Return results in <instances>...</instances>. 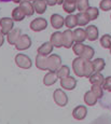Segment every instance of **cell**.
<instances>
[{"label":"cell","mask_w":111,"mask_h":124,"mask_svg":"<svg viewBox=\"0 0 111 124\" xmlns=\"http://www.w3.org/2000/svg\"><path fill=\"white\" fill-rule=\"evenodd\" d=\"M72 68H74V73L78 77H85L89 78L94 73L93 65L89 62V59H85L83 57H77L72 62Z\"/></svg>","instance_id":"obj_1"},{"label":"cell","mask_w":111,"mask_h":124,"mask_svg":"<svg viewBox=\"0 0 111 124\" xmlns=\"http://www.w3.org/2000/svg\"><path fill=\"white\" fill-rule=\"evenodd\" d=\"M53 98L54 101H55L56 105L60 107H64L68 104V96L66 95V93L64 91L57 89L54 91V94H53Z\"/></svg>","instance_id":"obj_2"},{"label":"cell","mask_w":111,"mask_h":124,"mask_svg":"<svg viewBox=\"0 0 111 124\" xmlns=\"http://www.w3.org/2000/svg\"><path fill=\"white\" fill-rule=\"evenodd\" d=\"M15 64L23 69H29L32 66L31 59L25 54H17L15 56Z\"/></svg>","instance_id":"obj_3"},{"label":"cell","mask_w":111,"mask_h":124,"mask_svg":"<svg viewBox=\"0 0 111 124\" xmlns=\"http://www.w3.org/2000/svg\"><path fill=\"white\" fill-rule=\"evenodd\" d=\"M31 45V39L29 38L28 35H22L20 37V39L17 40V42L15 43V49L18 51H24L30 47Z\"/></svg>","instance_id":"obj_4"},{"label":"cell","mask_w":111,"mask_h":124,"mask_svg":"<svg viewBox=\"0 0 111 124\" xmlns=\"http://www.w3.org/2000/svg\"><path fill=\"white\" fill-rule=\"evenodd\" d=\"M62 66V58L57 55V54H53V55L48 57V67L49 70L56 71L58 68Z\"/></svg>","instance_id":"obj_5"},{"label":"cell","mask_w":111,"mask_h":124,"mask_svg":"<svg viewBox=\"0 0 111 124\" xmlns=\"http://www.w3.org/2000/svg\"><path fill=\"white\" fill-rule=\"evenodd\" d=\"M14 20L10 17H2L0 20V27H1V32L3 35H8L11 30L13 29Z\"/></svg>","instance_id":"obj_6"},{"label":"cell","mask_w":111,"mask_h":124,"mask_svg":"<svg viewBox=\"0 0 111 124\" xmlns=\"http://www.w3.org/2000/svg\"><path fill=\"white\" fill-rule=\"evenodd\" d=\"M46 26H48V23H46V21L44 20V18L38 17V18H35V20L30 23L29 27L32 31L38 32V31H41V30H44L46 28Z\"/></svg>","instance_id":"obj_7"},{"label":"cell","mask_w":111,"mask_h":124,"mask_svg":"<svg viewBox=\"0 0 111 124\" xmlns=\"http://www.w3.org/2000/svg\"><path fill=\"white\" fill-rule=\"evenodd\" d=\"M60 85H62L63 89H65L67 91H72L77 86V81H75L74 78L68 76V77L60 79Z\"/></svg>","instance_id":"obj_8"},{"label":"cell","mask_w":111,"mask_h":124,"mask_svg":"<svg viewBox=\"0 0 111 124\" xmlns=\"http://www.w3.org/2000/svg\"><path fill=\"white\" fill-rule=\"evenodd\" d=\"M72 43H74V35H72V30H70L69 28L63 32V46L69 49L72 46Z\"/></svg>","instance_id":"obj_9"},{"label":"cell","mask_w":111,"mask_h":124,"mask_svg":"<svg viewBox=\"0 0 111 124\" xmlns=\"http://www.w3.org/2000/svg\"><path fill=\"white\" fill-rule=\"evenodd\" d=\"M51 25L55 29H60L65 25V18L59 14H53L51 16Z\"/></svg>","instance_id":"obj_10"},{"label":"cell","mask_w":111,"mask_h":124,"mask_svg":"<svg viewBox=\"0 0 111 124\" xmlns=\"http://www.w3.org/2000/svg\"><path fill=\"white\" fill-rule=\"evenodd\" d=\"M87 114V109L84 106H77L72 111V116L75 120H83Z\"/></svg>","instance_id":"obj_11"},{"label":"cell","mask_w":111,"mask_h":124,"mask_svg":"<svg viewBox=\"0 0 111 124\" xmlns=\"http://www.w3.org/2000/svg\"><path fill=\"white\" fill-rule=\"evenodd\" d=\"M57 79H58V77H57L56 71L49 70V72L46 73L43 78V83L46 85V86H51V85H53L54 83L57 81Z\"/></svg>","instance_id":"obj_12"},{"label":"cell","mask_w":111,"mask_h":124,"mask_svg":"<svg viewBox=\"0 0 111 124\" xmlns=\"http://www.w3.org/2000/svg\"><path fill=\"white\" fill-rule=\"evenodd\" d=\"M86 32V39L89 40V41H95L97 40L98 38V29L96 26L91 25V26H87V28L85 29Z\"/></svg>","instance_id":"obj_13"},{"label":"cell","mask_w":111,"mask_h":124,"mask_svg":"<svg viewBox=\"0 0 111 124\" xmlns=\"http://www.w3.org/2000/svg\"><path fill=\"white\" fill-rule=\"evenodd\" d=\"M20 7L24 13L26 14V16H31L34 15V12H35V8H34V4H31L28 0H24L20 3Z\"/></svg>","instance_id":"obj_14"},{"label":"cell","mask_w":111,"mask_h":124,"mask_svg":"<svg viewBox=\"0 0 111 124\" xmlns=\"http://www.w3.org/2000/svg\"><path fill=\"white\" fill-rule=\"evenodd\" d=\"M21 36H22L21 35V29L14 28V29H12L8 34V42L12 45H15V43L17 42V40L20 39Z\"/></svg>","instance_id":"obj_15"},{"label":"cell","mask_w":111,"mask_h":124,"mask_svg":"<svg viewBox=\"0 0 111 124\" xmlns=\"http://www.w3.org/2000/svg\"><path fill=\"white\" fill-rule=\"evenodd\" d=\"M36 66L40 70H49L48 67V57L38 54L37 58H36Z\"/></svg>","instance_id":"obj_16"},{"label":"cell","mask_w":111,"mask_h":124,"mask_svg":"<svg viewBox=\"0 0 111 124\" xmlns=\"http://www.w3.org/2000/svg\"><path fill=\"white\" fill-rule=\"evenodd\" d=\"M52 44L56 47H60L63 46V32L60 31H55L54 34H52L51 36V40Z\"/></svg>","instance_id":"obj_17"},{"label":"cell","mask_w":111,"mask_h":124,"mask_svg":"<svg viewBox=\"0 0 111 124\" xmlns=\"http://www.w3.org/2000/svg\"><path fill=\"white\" fill-rule=\"evenodd\" d=\"M53 46L54 45L52 44V42H45L41 45V46L38 47V54H41V55L48 56L52 51H53Z\"/></svg>","instance_id":"obj_18"},{"label":"cell","mask_w":111,"mask_h":124,"mask_svg":"<svg viewBox=\"0 0 111 124\" xmlns=\"http://www.w3.org/2000/svg\"><path fill=\"white\" fill-rule=\"evenodd\" d=\"M74 35V42H83L86 39V32L82 28H78L72 31Z\"/></svg>","instance_id":"obj_19"},{"label":"cell","mask_w":111,"mask_h":124,"mask_svg":"<svg viewBox=\"0 0 111 124\" xmlns=\"http://www.w3.org/2000/svg\"><path fill=\"white\" fill-rule=\"evenodd\" d=\"M34 8H35V11L37 12L38 14H42L44 13L46 10V2L45 0H35L34 1Z\"/></svg>","instance_id":"obj_20"},{"label":"cell","mask_w":111,"mask_h":124,"mask_svg":"<svg viewBox=\"0 0 111 124\" xmlns=\"http://www.w3.org/2000/svg\"><path fill=\"white\" fill-rule=\"evenodd\" d=\"M97 99H98L97 96H96L92 91L86 92L85 94H84V101H85V104L89 105V106H94V105L97 102Z\"/></svg>","instance_id":"obj_21"},{"label":"cell","mask_w":111,"mask_h":124,"mask_svg":"<svg viewBox=\"0 0 111 124\" xmlns=\"http://www.w3.org/2000/svg\"><path fill=\"white\" fill-rule=\"evenodd\" d=\"M26 14L24 13V11L21 9V7H17L12 11V18L15 22H21L25 18Z\"/></svg>","instance_id":"obj_22"},{"label":"cell","mask_w":111,"mask_h":124,"mask_svg":"<svg viewBox=\"0 0 111 124\" xmlns=\"http://www.w3.org/2000/svg\"><path fill=\"white\" fill-rule=\"evenodd\" d=\"M89 82H91V84L101 85L104 83V80H105V78H104V76L101 75L100 72H94L93 75H92L91 77L89 78Z\"/></svg>","instance_id":"obj_23"},{"label":"cell","mask_w":111,"mask_h":124,"mask_svg":"<svg viewBox=\"0 0 111 124\" xmlns=\"http://www.w3.org/2000/svg\"><path fill=\"white\" fill-rule=\"evenodd\" d=\"M92 65H93L94 72H100L105 68V61L103 58H96L92 62Z\"/></svg>","instance_id":"obj_24"},{"label":"cell","mask_w":111,"mask_h":124,"mask_svg":"<svg viewBox=\"0 0 111 124\" xmlns=\"http://www.w3.org/2000/svg\"><path fill=\"white\" fill-rule=\"evenodd\" d=\"M65 25L67 26L68 28H74L78 25V20H77V15H74V14H69L67 17L65 18Z\"/></svg>","instance_id":"obj_25"},{"label":"cell","mask_w":111,"mask_h":124,"mask_svg":"<svg viewBox=\"0 0 111 124\" xmlns=\"http://www.w3.org/2000/svg\"><path fill=\"white\" fill-rule=\"evenodd\" d=\"M94 49L93 47H91L89 45H84V49H83V52L81 53V57H83V58L85 59H91L92 57L94 56Z\"/></svg>","instance_id":"obj_26"},{"label":"cell","mask_w":111,"mask_h":124,"mask_svg":"<svg viewBox=\"0 0 111 124\" xmlns=\"http://www.w3.org/2000/svg\"><path fill=\"white\" fill-rule=\"evenodd\" d=\"M85 13L87 14V16H89V21H94V20H96V18L98 17L99 11H98L97 8H94V7H89V8L86 9Z\"/></svg>","instance_id":"obj_27"},{"label":"cell","mask_w":111,"mask_h":124,"mask_svg":"<svg viewBox=\"0 0 111 124\" xmlns=\"http://www.w3.org/2000/svg\"><path fill=\"white\" fill-rule=\"evenodd\" d=\"M77 20H78V25L79 26H85L89 22V16L84 12H80L79 14H77Z\"/></svg>","instance_id":"obj_28"},{"label":"cell","mask_w":111,"mask_h":124,"mask_svg":"<svg viewBox=\"0 0 111 124\" xmlns=\"http://www.w3.org/2000/svg\"><path fill=\"white\" fill-rule=\"evenodd\" d=\"M70 72V69L67 67V66H60L59 68L56 70V73H57V77L59 79H63L65 77H68Z\"/></svg>","instance_id":"obj_29"},{"label":"cell","mask_w":111,"mask_h":124,"mask_svg":"<svg viewBox=\"0 0 111 124\" xmlns=\"http://www.w3.org/2000/svg\"><path fill=\"white\" fill-rule=\"evenodd\" d=\"M100 45L105 49H110L111 47V36L110 35H104L100 38Z\"/></svg>","instance_id":"obj_30"},{"label":"cell","mask_w":111,"mask_h":124,"mask_svg":"<svg viewBox=\"0 0 111 124\" xmlns=\"http://www.w3.org/2000/svg\"><path fill=\"white\" fill-rule=\"evenodd\" d=\"M63 9L65 12L71 14L74 13V10L77 9V3H69V2H64L63 3Z\"/></svg>","instance_id":"obj_31"},{"label":"cell","mask_w":111,"mask_h":124,"mask_svg":"<svg viewBox=\"0 0 111 124\" xmlns=\"http://www.w3.org/2000/svg\"><path fill=\"white\" fill-rule=\"evenodd\" d=\"M89 8V0H77V9L80 12L86 11Z\"/></svg>","instance_id":"obj_32"},{"label":"cell","mask_w":111,"mask_h":124,"mask_svg":"<svg viewBox=\"0 0 111 124\" xmlns=\"http://www.w3.org/2000/svg\"><path fill=\"white\" fill-rule=\"evenodd\" d=\"M92 92L97 96V98H101L103 97V87L101 85H98V84H92Z\"/></svg>","instance_id":"obj_33"},{"label":"cell","mask_w":111,"mask_h":124,"mask_svg":"<svg viewBox=\"0 0 111 124\" xmlns=\"http://www.w3.org/2000/svg\"><path fill=\"white\" fill-rule=\"evenodd\" d=\"M83 49H84V45L82 44V42H75L74 45H72V51L75 55H81V53L83 52Z\"/></svg>","instance_id":"obj_34"},{"label":"cell","mask_w":111,"mask_h":124,"mask_svg":"<svg viewBox=\"0 0 111 124\" xmlns=\"http://www.w3.org/2000/svg\"><path fill=\"white\" fill-rule=\"evenodd\" d=\"M99 8L103 11L111 10V0H101L100 3H99Z\"/></svg>","instance_id":"obj_35"},{"label":"cell","mask_w":111,"mask_h":124,"mask_svg":"<svg viewBox=\"0 0 111 124\" xmlns=\"http://www.w3.org/2000/svg\"><path fill=\"white\" fill-rule=\"evenodd\" d=\"M103 89L108 91V92H111V77H108L104 80L103 83Z\"/></svg>","instance_id":"obj_36"},{"label":"cell","mask_w":111,"mask_h":124,"mask_svg":"<svg viewBox=\"0 0 111 124\" xmlns=\"http://www.w3.org/2000/svg\"><path fill=\"white\" fill-rule=\"evenodd\" d=\"M45 2L50 7H53V6H55V4H57V0H45Z\"/></svg>","instance_id":"obj_37"},{"label":"cell","mask_w":111,"mask_h":124,"mask_svg":"<svg viewBox=\"0 0 111 124\" xmlns=\"http://www.w3.org/2000/svg\"><path fill=\"white\" fill-rule=\"evenodd\" d=\"M4 42V38H3V34H2L1 31H0V46H1L2 44H3Z\"/></svg>","instance_id":"obj_38"},{"label":"cell","mask_w":111,"mask_h":124,"mask_svg":"<svg viewBox=\"0 0 111 124\" xmlns=\"http://www.w3.org/2000/svg\"><path fill=\"white\" fill-rule=\"evenodd\" d=\"M64 2H69V3H77V0H65Z\"/></svg>","instance_id":"obj_39"},{"label":"cell","mask_w":111,"mask_h":124,"mask_svg":"<svg viewBox=\"0 0 111 124\" xmlns=\"http://www.w3.org/2000/svg\"><path fill=\"white\" fill-rule=\"evenodd\" d=\"M65 0H57V4H63Z\"/></svg>","instance_id":"obj_40"},{"label":"cell","mask_w":111,"mask_h":124,"mask_svg":"<svg viewBox=\"0 0 111 124\" xmlns=\"http://www.w3.org/2000/svg\"><path fill=\"white\" fill-rule=\"evenodd\" d=\"M14 2H15V3H21V2L22 1H24V0H13Z\"/></svg>","instance_id":"obj_41"},{"label":"cell","mask_w":111,"mask_h":124,"mask_svg":"<svg viewBox=\"0 0 111 124\" xmlns=\"http://www.w3.org/2000/svg\"><path fill=\"white\" fill-rule=\"evenodd\" d=\"M110 53H111V47H110Z\"/></svg>","instance_id":"obj_42"}]
</instances>
